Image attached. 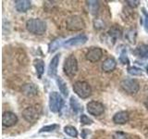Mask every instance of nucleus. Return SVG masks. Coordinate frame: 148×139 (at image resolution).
<instances>
[{"label":"nucleus","instance_id":"1","mask_svg":"<svg viewBox=\"0 0 148 139\" xmlns=\"http://www.w3.org/2000/svg\"><path fill=\"white\" fill-rule=\"evenodd\" d=\"M26 29L32 34L43 35L46 31V23L41 19H30L26 22Z\"/></svg>","mask_w":148,"mask_h":139},{"label":"nucleus","instance_id":"2","mask_svg":"<svg viewBox=\"0 0 148 139\" xmlns=\"http://www.w3.org/2000/svg\"><path fill=\"white\" fill-rule=\"evenodd\" d=\"M63 72L68 77H74L78 72V61L74 55L66 58L63 64Z\"/></svg>","mask_w":148,"mask_h":139},{"label":"nucleus","instance_id":"3","mask_svg":"<svg viewBox=\"0 0 148 139\" xmlns=\"http://www.w3.org/2000/svg\"><path fill=\"white\" fill-rule=\"evenodd\" d=\"M73 91L74 93L81 98H87L92 94V87L87 82L84 81H77L73 83Z\"/></svg>","mask_w":148,"mask_h":139},{"label":"nucleus","instance_id":"4","mask_svg":"<svg viewBox=\"0 0 148 139\" xmlns=\"http://www.w3.org/2000/svg\"><path fill=\"white\" fill-rule=\"evenodd\" d=\"M64 101L62 96L58 92H51L49 95V109L53 113L59 112L62 109Z\"/></svg>","mask_w":148,"mask_h":139},{"label":"nucleus","instance_id":"5","mask_svg":"<svg viewBox=\"0 0 148 139\" xmlns=\"http://www.w3.org/2000/svg\"><path fill=\"white\" fill-rule=\"evenodd\" d=\"M120 86L125 92L130 95H135L140 89V83L136 79L133 78L124 79L120 82Z\"/></svg>","mask_w":148,"mask_h":139},{"label":"nucleus","instance_id":"6","mask_svg":"<svg viewBox=\"0 0 148 139\" xmlns=\"http://www.w3.org/2000/svg\"><path fill=\"white\" fill-rule=\"evenodd\" d=\"M41 115V109L37 106H31L22 111V117L28 122H35Z\"/></svg>","mask_w":148,"mask_h":139},{"label":"nucleus","instance_id":"7","mask_svg":"<svg viewBox=\"0 0 148 139\" xmlns=\"http://www.w3.org/2000/svg\"><path fill=\"white\" fill-rule=\"evenodd\" d=\"M85 28V22L80 16H71L67 20V29L69 31H81Z\"/></svg>","mask_w":148,"mask_h":139},{"label":"nucleus","instance_id":"8","mask_svg":"<svg viewBox=\"0 0 148 139\" xmlns=\"http://www.w3.org/2000/svg\"><path fill=\"white\" fill-rule=\"evenodd\" d=\"M86 109L88 111V113L92 116H100L104 113L105 107L101 102L92 100V101H90L87 103Z\"/></svg>","mask_w":148,"mask_h":139},{"label":"nucleus","instance_id":"9","mask_svg":"<svg viewBox=\"0 0 148 139\" xmlns=\"http://www.w3.org/2000/svg\"><path fill=\"white\" fill-rule=\"evenodd\" d=\"M88 41V37L84 34H78L76 36L69 38L67 41H65L63 43L64 47H74V46H79L82 45H84Z\"/></svg>","mask_w":148,"mask_h":139},{"label":"nucleus","instance_id":"10","mask_svg":"<svg viewBox=\"0 0 148 139\" xmlns=\"http://www.w3.org/2000/svg\"><path fill=\"white\" fill-rule=\"evenodd\" d=\"M85 57H86V59L89 60L90 62H97L102 58V57H103V50L100 47L94 46V47H91L87 51Z\"/></svg>","mask_w":148,"mask_h":139},{"label":"nucleus","instance_id":"11","mask_svg":"<svg viewBox=\"0 0 148 139\" xmlns=\"http://www.w3.org/2000/svg\"><path fill=\"white\" fill-rule=\"evenodd\" d=\"M18 122V116L11 111H5L2 115V124L5 127H12Z\"/></svg>","mask_w":148,"mask_h":139},{"label":"nucleus","instance_id":"12","mask_svg":"<svg viewBox=\"0 0 148 139\" xmlns=\"http://www.w3.org/2000/svg\"><path fill=\"white\" fill-rule=\"evenodd\" d=\"M59 59H60V54L55 55L52 58V59H51V61L49 63V66H48V71H47V74H48L49 77L54 78V77L57 76Z\"/></svg>","mask_w":148,"mask_h":139},{"label":"nucleus","instance_id":"13","mask_svg":"<svg viewBox=\"0 0 148 139\" xmlns=\"http://www.w3.org/2000/svg\"><path fill=\"white\" fill-rule=\"evenodd\" d=\"M21 92L22 94L28 96V97H32V96H34L38 94V87H37L36 85L32 83H28L23 85L21 87Z\"/></svg>","mask_w":148,"mask_h":139},{"label":"nucleus","instance_id":"14","mask_svg":"<svg viewBox=\"0 0 148 139\" xmlns=\"http://www.w3.org/2000/svg\"><path fill=\"white\" fill-rule=\"evenodd\" d=\"M101 67L105 72H113L116 69V67H117V61H116L114 58H108L104 60V62L102 63Z\"/></svg>","mask_w":148,"mask_h":139},{"label":"nucleus","instance_id":"15","mask_svg":"<svg viewBox=\"0 0 148 139\" xmlns=\"http://www.w3.org/2000/svg\"><path fill=\"white\" fill-rule=\"evenodd\" d=\"M130 115L127 111H119L117 112L113 117V122L116 124H125L129 122Z\"/></svg>","mask_w":148,"mask_h":139},{"label":"nucleus","instance_id":"16","mask_svg":"<svg viewBox=\"0 0 148 139\" xmlns=\"http://www.w3.org/2000/svg\"><path fill=\"white\" fill-rule=\"evenodd\" d=\"M134 54L141 58L148 59V45L147 44L140 45L135 50H134Z\"/></svg>","mask_w":148,"mask_h":139},{"label":"nucleus","instance_id":"17","mask_svg":"<svg viewBox=\"0 0 148 139\" xmlns=\"http://www.w3.org/2000/svg\"><path fill=\"white\" fill-rule=\"evenodd\" d=\"M31 4L29 0H16L15 8L18 12H26L31 8Z\"/></svg>","mask_w":148,"mask_h":139},{"label":"nucleus","instance_id":"18","mask_svg":"<svg viewBox=\"0 0 148 139\" xmlns=\"http://www.w3.org/2000/svg\"><path fill=\"white\" fill-rule=\"evenodd\" d=\"M34 68L36 70V73L38 75L39 79L42 78L43 74L45 72V62L43 59L41 58H36L34 60Z\"/></svg>","mask_w":148,"mask_h":139},{"label":"nucleus","instance_id":"19","mask_svg":"<svg viewBox=\"0 0 148 139\" xmlns=\"http://www.w3.org/2000/svg\"><path fill=\"white\" fill-rule=\"evenodd\" d=\"M57 85L59 88L60 93H61L64 96H69V89H68L67 83H65V81L61 77H57Z\"/></svg>","mask_w":148,"mask_h":139},{"label":"nucleus","instance_id":"20","mask_svg":"<svg viewBox=\"0 0 148 139\" xmlns=\"http://www.w3.org/2000/svg\"><path fill=\"white\" fill-rule=\"evenodd\" d=\"M69 104H71V109L75 113H78V112H80L81 110H82V105L80 104V102L78 101V99L76 98V97L71 96V100H69Z\"/></svg>","mask_w":148,"mask_h":139},{"label":"nucleus","instance_id":"21","mask_svg":"<svg viewBox=\"0 0 148 139\" xmlns=\"http://www.w3.org/2000/svg\"><path fill=\"white\" fill-rule=\"evenodd\" d=\"M108 35L110 39H113L115 42V40L120 38V36H121V31L118 27H112L108 32Z\"/></svg>","mask_w":148,"mask_h":139},{"label":"nucleus","instance_id":"22","mask_svg":"<svg viewBox=\"0 0 148 139\" xmlns=\"http://www.w3.org/2000/svg\"><path fill=\"white\" fill-rule=\"evenodd\" d=\"M61 45H63L61 39L58 38V39L53 40V41L49 44V46H48V48H49V49H48L49 53H54L55 51H57Z\"/></svg>","mask_w":148,"mask_h":139},{"label":"nucleus","instance_id":"23","mask_svg":"<svg viewBox=\"0 0 148 139\" xmlns=\"http://www.w3.org/2000/svg\"><path fill=\"white\" fill-rule=\"evenodd\" d=\"M64 133L68 134V136L71 137H77L78 136V131L75 127L71 126V125H68V126L64 127Z\"/></svg>","mask_w":148,"mask_h":139},{"label":"nucleus","instance_id":"24","mask_svg":"<svg viewBox=\"0 0 148 139\" xmlns=\"http://www.w3.org/2000/svg\"><path fill=\"white\" fill-rule=\"evenodd\" d=\"M59 128V125L57 123H53V124H50V125H46V126L42 127L39 130V133H48V132H53L56 131L57 129Z\"/></svg>","mask_w":148,"mask_h":139},{"label":"nucleus","instance_id":"25","mask_svg":"<svg viewBox=\"0 0 148 139\" xmlns=\"http://www.w3.org/2000/svg\"><path fill=\"white\" fill-rule=\"evenodd\" d=\"M89 10L92 14H96L99 9V2L98 1H89L88 2Z\"/></svg>","mask_w":148,"mask_h":139},{"label":"nucleus","instance_id":"26","mask_svg":"<svg viewBox=\"0 0 148 139\" xmlns=\"http://www.w3.org/2000/svg\"><path fill=\"white\" fill-rule=\"evenodd\" d=\"M128 73L131 74V75L133 76H141L143 74V71L140 68H137L135 66H132V67H129L128 68Z\"/></svg>","mask_w":148,"mask_h":139},{"label":"nucleus","instance_id":"27","mask_svg":"<svg viewBox=\"0 0 148 139\" xmlns=\"http://www.w3.org/2000/svg\"><path fill=\"white\" fill-rule=\"evenodd\" d=\"M136 31L135 30H129L128 32L126 34V37H127V39L128 41L130 42L131 44L134 45L135 44V40H136Z\"/></svg>","mask_w":148,"mask_h":139},{"label":"nucleus","instance_id":"28","mask_svg":"<svg viewBox=\"0 0 148 139\" xmlns=\"http://www.w3.org/2000/svg\"><path fill=\"white\" fill-rule=\"evenodd\" d=\"M119 61L121 62L122 64L124 65H129L130 64V59L127 56V52L126 50H122L121 53H120V56H119Z\"/></svg>","mask_w":148,"mask_h":139},{"label":"nucleus","instance_id":"29","mask_svg":"<svg viewBox=\"0 0 148 139\" xmlns=\"http://www.w3.org/2000/svg\"><path fill=\"white\" fill-rule=\"evenodd\" d=\"M80 122H81V123L83 124V125H91L92 122H92V120L90 119V118L88 117L87 115H85V114H82V115H81Z\"/></svg>","mask_w":148,"mask_h":139},{"label":"nucleus","instance_id":"30","mask_svg":"<svg viewBox=\"0 0 148 139\" xmlns=\"http://www.w3.org/2000/svg\"><path fill=\"white\" fill-rule=\"evenodd\" d=\"M142 11H143V25H145V30L146 32H148V12L145 10V8H142Z\"/></svg>","mask_w":148,"mask_h":139},{"label":"nucleus","instance_id":"31","mask_svg":"<svg viewBox=\"0 0 148 139\" xmlns=\"http://www.w3.org/2000/svg\"><path fill=\"white\" fill-rule=\"evenodd\" d=\"M112 137L113 139H128L126 133H124L123 132H115Z\"/></svg>","mask_w":148,"mask_h":139},{"label":"nucleus","instance_id":"32","mask_svg":"<svg viewBox=\"0 0 148 139\" xmlns=\"http://www.w3.org/2000/svg\"><path fill=\"white\" fill-rule=\"evenodd\" d=\"M128 5L130 7H132V8H137L139 6V4H140V1H127Z\"/></svg>","mask_w":148,"mask_h":139},{"label":"nucleus","instance_id":"33","mask_svg":"<svg viewBox=\"0 0 148 139\" xmlns=\"http://www.w3.org/2000/svg\"><path fill=\"white\" fill-rule=\"evenodd\" d=\"M91 132L89 131V130H87V129H82V139H86V137H87V136Z\"/></svg>","mask_w":148,"mask_h":139},{"label":"nucleus","instance_id":"34","mask_svg":"<svg viewBox=\"0 0 148 139\" xmlns=\"http://www.w3.org/2000/svg\"><path fill=\"white\" fill-rule=\"evenodd\" d=\"M145 107H146V108L148 109V99L145 102Z\"/></svg>","mask_w":148,"mask_h":139},{"label":"nucleus","instance_id":"35","mask_svg":"<svg viewBox=\"0 0 148 139\" xmlns=\"http://www.w3.org/2000/svg\"><path fill=\"white\" fill-rule=\"evenodd\" d=\"M146 73L148 74V65H147V66H146Z\"/></svg>","mask_w":148,"mask_h":139}]
</instances>
